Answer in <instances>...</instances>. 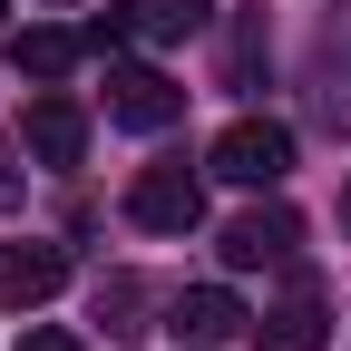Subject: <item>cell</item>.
Instances as JSON below:
<instances>
[{
	"label": "cell",
	"instance_id": "obj_2",
	"mask_svg": "<svg viewBox=\"0 0 351 351\" xmlns=\"http://www.w3.org/2000/svg\"><path fill=\"white\" fill-rule=\"evenodd\" d=\"M108 117H117V127H137V137H156V127H176V117H186V88H176L166 69L117 59V69H108Z\"/></svg>",
	"mask_w": 351,
	"mask_h": 351
},
{
	"label": "cell",
	"instance_id": "obj_8",
	"mask_svg": "<svg viewBox=\"0 0 351 351\" xmlns=\"http://www.w3.org/2000/svg\"><path fill=\"white\" fill-rule=\"evenodd\" d=\"M29 156L39 166H78L88 156V108L78 98H29Z\"/></svg>",
	"mask_w": 351,
	"mask_h": 351
},
{
	"label": "cell",
	"instance_id": "obj_15",
	"mask_svg": "<svg viewBox=\"0 0 351 351\" xmlns=\"http://www.w3.org/2000/svg\"><path fill=\"white\" fill-rule=\"evenodd\" d=\"M20 351H88L78 332H59V322H39V332H20Z\"/></svg>",
	"mask_w": 351,
	"mask_h": 351
},
{
	"label": "cell",
	"instance_id": "obj_1",
	"mask_svg": "<svg viewBox=\"0 0 351 351\" xmlns=\"http://www.w3.org/2000/svg\"><path fill=\"white\" fill-rule=\"evenodd\" d=\"M225 186H283L293 176V127H274V117H234L225 137H215V156H205Z\"/></svg>",
	"mask_w": 351,
	"mask_h": 351
},
{
	"label": "cell",
	"instance_id": "obj_13",
	"mask_svg": "<svg viewBox=\"0 0 351 351\" xmlns=\"http://www.w3.org/2000/svg\"><path fill=\"white\" fill-rule=\"evenodd\" d=\"M127 39H147L137 10H98V20H88V49H127Z\"/></svg>",
	"mask_w": 351,
	"mask_h": 351
},
{
	"label": "cell",
	"instance_id": "obj_12",
	"mask_svg": "<svg viewBox=\"0 0 351 351\" xmlns=\"http://www.w3.org/2000/svg\"><path fill=\"white\" fill-rule=\"evenodd\" d=\"M254 69H263V10H244L225 29V88H254Z\"/></svg>",
	"mask_w": 351,
	"mask_h": 351
},
{
	"label": "cell",
	"instance_id": "obj_4",
	"mask_svg": "<svg viewBox=\"0 0 351 351\" xmlns=\"http://www.w3.org/2000/svg\"><path fill=\"white\" fill-rule=\"evenodd\" d=\"M313 117L332 127V137L351 127V0L322 20V39H313Z\"/></svg>",
	"mask_w": 351,
	"mask_h": 351
},
{
	"label": "cell",
	"instance_id": "obj_5",
	"mask_svg": "<svg viewBox=\"0 0 351 351\" xmlns=\"http://www.w3.org/2000/svg\"><path fill=\"white\" fill-rule=\"evenodd\" d=\"M293 244H302L293 205H254V215H234V225H225V263H234V274H254V263H283Z\"/></svg>",
	"mask_w": 351,
	"mask_h": 351
},
{
	"label": "cell",
	"instance_id": "obj_18",
	"mask_svg": "<svg viewBox=\"0 0 351 351\" xmlns=\"http://www.w3.org/2000/svg\"><path fill=\"white\" fill-rule=\"evenodd\" d=\"M0 20H10V0H0Z\"/></svg>",
	"mask_w": 351,
	"mask_h": 351
},
{
	"label": "cell",
	"instance_id": "obj_3",
	"mask_svg": "<svg viewBox=\"0 0 351 351\" xmlns=\"http://www.w3.org/2000/svg\"><path fill=\"white\" fill-rule=\"evenodd\" d=\"M127 215H137L147 234H195L205 225V186H195L186 166H147L137 186H127Z\"/></svg>",
	"mask_w": 351,
	"mask_h": 351
},
{
	"label": "cell",
	"instance_id": "obj_9",
	"mask_svg": "<svg viewBox=\"0 0 351 351\" xmlns=\"http://www.w3.org/2000/svg\"><path fill=\"white\" fill-rule=\"evenodd\" d=\"M166 322H176V341H195V351H205V341H234V332H244V302H234L225 283H195V293H176V313H166Z\"/></svg>",
	"mask_w": 351,
	"mask_h": 351
},
{
	"label": "cell",
	"instance_id": "obj_14",
	"mask_svg": "<svg viewBox=\"0 0 351 351\" xmlns=\"http://www.w3.org/2000/svg\"><path fill=\"white\" fill-rule=\"evenodd\" d=\"M127 313H137V283H127V274H117V283H98V322H108V332H137Z\"/></svg>",
	"mask_w": 351,
	"mask_h": 351
},
{
	"label": "cell",
	"instance_id": "obj_6",
	"mask_svg": "<svg viewBox=\"0 0 351 351\" xmlns=\"http://www.w3.org/2000/svg\"><path fill=\"white\" fill-rule=\"evenodd\" d=\"M59 283H69V254L59 244H10L0 254V302H20V313H39Z\"/></svg>",
	"mask_w": 351,
	"mask_h": 351
},
{
	"label": "cell",
	"instance_id": "obj_7",
	"mask_svg": "<svg viewBox=\"0 0 351 351\" xmlns=\"http://www.w3.org/2000/svg\"><path fill=\"white\" fill-rule=\"evenodd\" d=\"M78 59H88V29H59V20H29V29L10 39V69H20V78H39V88L69 78Z\"/></svg>",
	"mask_w": 351,
	"mask_h": 351
},
{
	"label": "cell",
	"instance_id": "obj_10",
	"mask_svg": "<svg viewBox=\"0 0 351 351\" xmlns=\"http://www.w3.org/2000/svg\"><path fill=\"white\" fill-rule=\"evenodd\" d=\"M254 351H322V302L293 293L283 313H263V322H254Z\"/></svg>",
	"mask_w": 351,
	"mask_h": 351
},
{
	"label": "cell",
	"instance_id": "obj_11",
	"mask_svg": "<svg viewBox=\"0 0 351 351\" xmlns=\"http://www.w3.org/2000/svg\"><path fill=\"white\" fill-rule=\"evenodd\" d=\"M137 20H147V39H195L215 20V0H137Z\"/></svg>",
	"mask_w": 351,
	"mask_h": 351
},
{
	"label": "cell",
	"instance_id": "obj_17",
	"mask_svg": "<svg viewBox=\"0 0 351 351\" xmlns=\"http://www.w3.org/2000/svg\"><path fill=\"white\" fill-rule=\"evenodd\" d=\"M341 225H351V186H341Z\"/></svg>",
	"mask_w": 351,
	"mask_h": 351
},
{
	"label": "cell",
	"instance_id": "obj_16",
	"mask_svg": "<svg viewBox=\"0 0 351 351\" xmlns=\"http://www.w3.org/2000/svg\"><path fill=\"white\" fill-rule=\"evenodd\" d=\"M0 205H20V176H10V147H0Z\"/></svg>",
	"mask_w": 351,
	"mask_h": 351
}]
</instances>
